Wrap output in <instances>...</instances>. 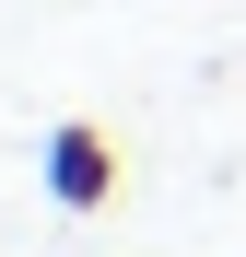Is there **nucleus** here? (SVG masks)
I'll use <instances>...</instances> for the list:
<instances>
[{
  "label": "nucleus",
  "mask_w": 246,
  "mask_h": 257,
  "mask_svg": "<svg viewBox=\"0 0 246 257\" xmlns=\"http://www.w3.org/2000/svg\"><path fill=\"white\" fill-rule=\"evenodd\" d=\"M35 176H47L59 210H106V199H117V141H106L94 117H59L47 152H35Z\"/></svg>",
  "instance_id": "obj_1"
}]
</instances>
